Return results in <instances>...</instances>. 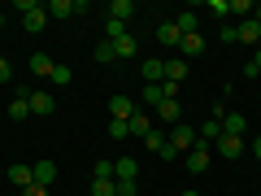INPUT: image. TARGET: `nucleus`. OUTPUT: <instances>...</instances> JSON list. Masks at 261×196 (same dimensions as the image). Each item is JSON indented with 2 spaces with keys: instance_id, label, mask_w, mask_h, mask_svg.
I'll return each mask as SVG.
<instances>
[{
  "instance_id": "obj_40",
  "label": "nucleus",
  "mask_w": 261,
  "mask_h": 196,
  "mask_svg": "<svg viewBox=\"0 0 261 196\" xmlns=\"http://www.w3.org/2000/svg\"><path fill=\"white\" fill-rule=\"evenodd\" d=\"M178 196H196V192H178Z\"/></svg>"
},
{
  "instance_id": "obj_28",
  "label": "nucleus",
  "mask_w": 261,
  "mask_h": 196,
  "mask_svg": "<svg viewBox=\"0 0 261 196\" xmlns=\"http://www.w3.org/2000/svg\"><path fill=\"white\" fill-rule=\"evenodd\" d=\"M92 57H96V65H109V61H113V44H109V39H105V44H96Z\"/></svg>"
},
{
  "instance_id": "obj_16",
  "label": "nucleus",
  "mask_w": 261,
  "mask_h": 196,
  "mask_svg": "<svg viewBox=\"0 0 261 196\" xmlns=\"http://www.w3.org/2000/svg\"><path fill=\"white\" fill-rule=\"evenodd\" d=\"M9 183L31 187V183H35V166H22V161H18V166H9Z\"/></svg>"
},
{
  "instance_id": "obj_2",
  "label": "nucleus",
  "mask_w": 261,
  "mask_h": 196,
  "mask_svg": "<svg viewBox=\"0 0 261 196\" xmlns=\"http://www.w3.org/2000/svg\"><path fill=\"white\" fill-rule=\"evenodd\" d=\"M209 161H214V149H209L205 140H196V144H192V153H187V170H192V175H205Z\"/></svg>"
},
{
  "instance_id": "obj_14",
  "label": "nucleus",
  "mask_w": 261,
  "mask_h": 196,
  "mask_svg": "<svg viewBox=\"0 0 261 196\" xmlns=\"http://www.w3.org/2000/svg\"><path fill=\"white\" fill-rule=\"evenodd\" d=\"M157 39H161L166 48H178V44H183V31H178L174 22H161V27H157Z\"/></svg>"
},
{
  "instance_id": "obj_18",
  "label": "nucleus",
  "mask_w": 261,
  "mask_h": 196,
  "mask_svg": "<svg viewBox=\"0 0 261 196\" xmlns=\"http://www.w3.org/2000/svg\"><path fill=\"white\" fill-rule=\"evenodd\" d=\"M35 183L39 187H53L57 183V166H53V161H35Z\"/></svg>"
},
{
  "instance_id": "obj_22",
  "label": "nucleus",
  "mask_w": 261,
  "mask_h": 196,
  "mask_svg": "<svg viewBox=\"0 0 261 196\" xmlns=\"http://www.w3.org/2000/svg\"><path fill=\"white\" fill-rule=\"evenodd\" d=\"M9 118H31V96H13V105H9Z\"/></svg>"
},
{
  "instance_id": "obj_23",
  "label": "nucleus",
  "mask_w": 261,
  "mask_h": 196,
  "mask_svg": "<svg viewBox=\"0 0 261 196\" xmlns=\"http://www.w3.org/2000/svg\"><path fill=\"white\" fill-rule=\"evenodd\" d=\"M122 35H126V22H113V18H105V39H109V44H118Z\"/></svg>"
},
{
  "instance_id": "obj_31",
  "label": "nucleus",
  "mask_w": 261,
  "mask_h": 196,
  "mask_svg": "<svg viewBox=\"0 0 261 196\" xmlns=\"http://www.w3.org/2000/svg\"><path fill=\"white\" fill-rule=\"evenodd\" d=\"M205 9H209V13H218V18H226V13H231V0H209Z\"/></svg>"
},
{
  "instance_id": "obj_30",
  "label": "nucleus",
  "mask_w": 261,
  "mask_h": 196,
  "mask_svg": "<svg viewBox=\"0 0 261 196\" xmlns=\"http://www.w3.org/2000/svg\"><path fill=\"white\" fill-rule=\"evenodd\" d=\"M161 101H166L161 83H148V87H144V105H161Z\"/></svg>"
},
{
  "instance_id": "obj_21",
  "label": "nucleus",
  "mask_w": 261,
  "mask_h": 196,
  "mask_svg": "<svg viewBox=\"0 0 261 196\" xmlns=\"http://www.w3.org/2000/svg\"><path fill=\"white\" fill-rule=\"evenodd\" d=\"M48 18H74V0H53L48 5Z\"/></svg>"
},
{
  "instance_id": "obj_24",
  "label": "nucleus",
  "mask_w": 261,
  "mask_h": 196,
  "mask_svg": "<svg viewBox=\"0 0 261 196\" xmlns=\"http://www.w3.org/2000/svg\"><path fill=\"white\" fill-rule=\"evenodd\" d=\"M174 27L183 31V35H196V27H200V18H196V13H178V18H174Z\"/></svg>"
},
{
  "instance_id": "obj_39",
  "label": "nucleus",
  "mask_w": 261,
  "mask_h": 196,
  "mask_svg": "<svg viewBox=\"0 0 261 196\" xmlns=\"http://www.w3.org/2000/svg\"><path fill=\"white\" fill-rule=\"evenodd\" d=\"M252 18H257V22H261V5H257V9H252Z\"/></svg>"
},
{
  "instance_id": "obj_27",
  "label": "nucleus",
  "mask_w": 261,
  "mask_h": 196,
  "mask_svg": "<svg viewBox=\"0 0 261 196\" xmlns=\"http://www.w3.org/2000/svg\"><path fill=\"white\" fill-rule=\"evenodd\" d=\"M113 57H135V35H122L113 44Z\"/></svg>"
},
{
  "instance_id": "obj_41",
  "label": "nucleus",
  "mask_w": 261,
  "mask_h": 196,
  "mask_svg": "<svg viewBox=\"0 0 261 196\" xmlns=\"http://www.w3.org/2000/svg\"><path fill=\"white\" fill-rule=\"evenodd\" d=\"M0 27H5V13H0Z\"/></svg>"
},
{
  "instance_id": "obj_7",
  "label": "nucleus",
  "mask_w": 261,
  "mask_h": 196,
  "mask_svg": "<svg viewBox=\"0 0 261 196\" xmlns=\"http://www.w3.org/2000/svg\"><path fill=\"white\" fill-rule=\"evenodd\" d=\"M53 109H57L53 92H31V118H48Z\"/></svg>"
},
{
  "instance_id": "obj_29",
  "label": "nucleus",
  "mask_w": 261,
  "mask_h": 196,
  "mask_svg": "<svg viewBox=\"0 0 261 196\" xmlns=\"http://www.w3.org/2000/svg\"><path fill=\"white\" fill-rule=\"evenodd\" d=\"M252 9H257V5H252V0H231V13H235V18H252Z\"/></svg>"
},
{
  "instance_id": "obj_11",
  "label": "nucleus",
  "mask_w": 261,
  "mask_h": 196,
  "mask_svg": "<svg viewBox=\"0 0 261 196\" xmlns=\"http://www.w3.org/2000/svg\"><path fill=\"white\" fill-rule=\"evenodd\" d=\"M53 70H57V61H53L48 53H35V57H31V75H35V79H53Z\"/></svg>"
},
{
  "instance_id": "obj_19",
  "label": "nucleus",
  "mask_w": 261,
  "mask_h": 196,
  "mask_svg": "<svg viewBox=\"0 0 261 196\" xmlns=\"http://www.w3.org/2000/svg\"><path fill=\"white\" fill-rule=\"evenodd\" d=\"M105 13H109L113 22H130V13H135V5H130V0H113V5H109Z\"/></svg>"
},
{
  "instance_id": "obj_33",
  "label": "nucleus",
  "mask_w": 261,
  "mask_h": 196,
  "mask_svg": "<svg viewBox=\"0 0 261 196\" xmlns=\"http://www.w3.org/2000/svg\"><path fill=\"white\" fill-rule=\"evenodd\" d=\"M96 179H113V161H96Z\"/></svg>"
},
{
  "instance_id": "obj_6",
  "label": "nucleus",
  "mask_w": 261,
  "mask_h": 196,
  "mask_svg": "<svg viewBox=\"0 0 261 196\" xmlns=\"http://www.w3.org/2000/svg\"><path fill=\"white\" fill-rule=\"evenodd\" d=\"M214 153H222V157H231V161H235V157H244V153H248V144H244L240 135H222V140L214 144Z\"/></svg>"
},
{
  "instance_id": "obj_1",
  "label": "nucleus",
  "mask_w": 261,
  "mask_h": 196,
  "mask_svg": "<svg viewBox=\"0 0 261 196\" xmlns=\"http://www.w3.org/2000/svg\"><path fill=\"white\" fill-rule=\"evenodd\" d=\"M18 13H22V22H27V35H39V31L48 27V5H39V0H22Z\"/></svg>"
},
{
  "instance_id": "obj_5",
  "label": "nucleus",
  "mask_w": 261,
  "mask_h": 196,
  "mask_svg": "<svg viewBox=\"0 0 261 196\" xmlns=\"http://www.w3.org/2000/svg\"><path fill=\"white\" fill-rule=\"evenodd\" d=\"M140 179V161L135 157H118L113 161V183H135Z\"/></svg>"
},
{
  "instance_id": "obj_26",
  "label": "nucleus",
  "mask_w": 261,
  "mask_h": 196,
  "mask_svg": "<svg viewBox=\"0 0 261 196\" xmlns=\"http://www.w3.org/2000/svg\"><path fill=\"white\" fill-rule=\"evenodd\" d=\"M92 196H118V183L113 179H92Z\"/></svg>"
},
{
  "instance_id": "obj_32",
  "label": "nucleus",
  "mask_w": 261,
  "mask_h": 196,
  "mask_svg": "<svg viewBox=\"0 0 261 196\" xmlns=\"http://www.w3.org/2000/svg\"><path fill=\"white\" fill-rule=\"evenodd\" d=\"M70 79H74V75H70V65L57 61V70H53V79H48V83H70Z\"/></svg>"
},
{
  "instance_id": "obj_35",
  "label": "nucleus",
  "mask_w": 261,
  "mask_h": 196,
  "mask_svg": "<svg viewBox=\"0 0 261 196\" xmlns=\"http://www.w3.org/2000/svg\"><path fill=\"white\" fill-rule=\"evenodd\" d=\"M22 196H48V187H39V183H31V187H22Z\"/></svg>"
},
{
  "instance_id": "obj_10",
  "label": "nucleus",
  "mask_w": 261,
  "mask_h": 196,
  "mask_svg": "<svg viewBox=\"0 0 261 196\" xmlns=\"http://www.w3.org/2000/svg\"><path fill=\"white\" fill-rule=\"evenodd\" d=\"M200 53H205V39H200V31H196V35H183L178 57H183V61H192V57H200Z\"/></svg>"
},
{
  "instance_id": "obj_9",
  "label": "nucleus",
  "mask_w": 261,
  "mask_h": 196,
  "mask_svg": "<svg viewBox=\"0 0 261 196\" xmlns=\"http://www.w3.org/2000/svg\"><path fill=\"white\" fill-rule=\"evenodd\" d=\"M196 140H205L209 149H214V144L222 140V122H218V118H205V122H200V131H196Z\"/></svg>"
},
{
  "instance_id": "obj_8",
  "label": "nucleus",
  "mask_w": 261,
  "mask_h": 196,
  "mask_svg": "<svg viewBox=\"0 0 261 196\" xmlns=\"http://www.w3.org/2000/svg\"><path fill=\"white\" fill-rule=\"evenodd\" d=\"M140 75L148 79V83H166V57H148V61L140 65Z\"/></svg>"
},
{
  "instance_id": "obj_37",
  "label": "nucleus",
  "mask_w": 261,
  "mask_h": 196,
  "mask_svg": "<svg viewBox=\"0 0 261 196\" xmlns=\"http://www.w3.org/2000/svg\"><path fill=\"white\" fill-rule=\"evenodd\" d=\"M248 153H252V157H261V135H257V140L248 144Z\"/></svg>"
},
{
  "instance_id": "obj_3",
  "label": "nucleus",
  "mask_w": 261,
  "mask_h": 196,
  "mask_svg": "<svg viewBox=\"0 0 261 196\" xmlns=\"http://www.w3.org/2000/svg\"><path fill=\"white\" fill-rule=\"evenodd\" d=\"M192 144H196V131L187 127V122H174V127H170V149L174 153H192Z\"/></svg>"
},
{
  "instance_id": "obj_4",
  "label": "nucleus",
  "mask_w": 261,
  "mask_h": 196,
  "mask_svg": "<svg viewBox=\"0 0 261 196\" xmlns=\"http://www.w3.org/2000/svg\"><path fill=\"white\" fill-rule=\"evenodd\" d=\"M235 44H252V48H261V22H257V18L235 22Z\"/></svg>"
},
{
  "instance_id": "obj_20",
  "label": "nucleus",
  "mask_w": 261,
  "mask_h": 196,
  "mask_svg": "<svg viewBox=\"0 0 261 196\" xmlns=\"http://www.w3.org/2000/svg\"><path fill=\"white\" fill-rule=\"evenodd\" d=\"M148 131H152V118L135 109V113H130V135H148Z\"/></svg>"
},
{
  "instance_id": "obj_13",
  "label": "nucleus",
  "mask_w": 261,
  "mask_h": 196,
  "mask_svg": "<svg viewBox=\"0 0 261 196\" xmlns=\"http://www.w3.org/2000/svg\"><path fill=\"white\" fill-rule=\"evenodd\" d=\"M187 79V61L183 57H166V83H183Z\"/></svg>"
},
{
  "instance_id": "obj_25",
  "label": "nucleus",
  "mask_w": 261,
  "mask_h": 196,
  "mask_svg": "<svg viewBox=\"0 0 261 196\" xmlns=\"http://www.w3.org/2000/svg\"><path fill=\"white\" fill-rule=\"evenodd\" d=\"M130 135V122L126 118H109V140H126Z\"/></svg>"
},
{
  "instance_id": "obj_17",
  "label": "nucleus",
  "mask_w": 261,
  "mask_h": 196,
  "mask_svg": "<svg viewBox=\"0 0 261 196\" xmlns=\"http://www.w3.org/2000/svg\"><path fill=\"white\" fill-rule=\"evenodd\" d=\"M157 118H161V122H170V127H174V122H183V109H178V101H161V105H157Z\"/></svg>"
},
{
  "instance_id": "obj_15",
  "label": "nucleus",
  "mask_w": 261,
  "mask_h": 196,
  "mask_svg": "<svg viewBox=\"0 0 261 196\" xmlns=\"http://www.w3.org/2000/svg\"><path fill=\"white\" fill-rule=\"evenodd\" d=\"M109 113H113V118H126V122H130L135 101H130V96H109Z\"/></svg>"
},
{
  "instance_id": "obj_38",
  "label": "nucleus",
  "mask_w": 261,
  "mask_h": 196,
  "mask_svg": "<svg viewBox=\"0 0 261 196\" xmlns=\"http://www.w3.org/2000/svg\"><path fill=\"white\" fill-rule=\"evenodd\" d=\"M252 65H257V70H261V48H257V53H252Z\"/></svg>"
},
{
  "instance_id": "obj_36",
  "label": "nucleus",
  "mask_w": 261,
  "mask_h": 196,
  "mask_svg": "<svg viewBox=\"0 0 261 196\" xmlns=\"http://www.w3.org/2000/svg\"><path fill=\"white\" fill-rule=\"evenodd\" d=\"M118 196H135V183H118Z\"/></svg>"
},
{
  "instance_id": "obj_34",
  "label": "nucleus",
  "mask_w": 261,
  "mask_h": 196,
  "mask_svg": "<svg viewBox=\"0 0 261 196\" xmlns=\"http://www.w3.org/2000/svg\"><path fill=\"white\" fill-rule=\"evenodd\" d=\"M9 79H13V65L5 61V57H0V83H9Z\"/></svg>"
},
{
  "instance_id": "obj_12",
  "label": "nucleus",
  "mask_w": 261,
  "mask_h": 196,
  "mask_svg": "<svg viewBox=\"0 0 261 196\" xmlns=\"http://www.w3.org/2000/svg\"><path fill=\"white\" fill-rule=\"evenodd\" d=\"M222 135H240L244 140V135H248V118H244V113H226L222 118Z\"/></svg>"
}]
</instances>
